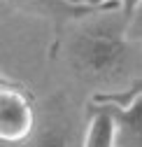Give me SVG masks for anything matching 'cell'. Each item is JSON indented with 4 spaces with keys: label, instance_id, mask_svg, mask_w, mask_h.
<instances>
[{
    "label": "cell",
    "instance_id": "obj_1",
    "mask_svg": "<svg viewBox=\"0 0 142 147\" xmlns=\"http://www.w3.org/2000/svg\"><path fill=\"white\" fill-rule=\"evenodd\" d=\"M128 19L121 9L96 14L68 42V63L88 84L110 86L126 77L131 63Z\"/></svg>",
    "mask_w": 142,
    "mask_h": 147
},
{
    "label": "cell",
    "instance_id": "obj_2",
    "mask_svg": "<svg viewBox=\"0 0 142 147\" xmlns=\"http://www.w3.org/2000/svg\"><path fill=\"white\" fill-rule=\"evenodd\" d=\"M35 131V98L21 84L3 77L0 82V138L23 142Z\"/></svg>",
    "mask_w": 142,
    "mask_h": 147
},
{
    "label": "cell",
    "instance_id": "obj_3",
    "mask_svg": "<svg viewBox=\"0 0 142 147\" xmlns=\"http://www.w3.org/2000/svg\"><path fill=\"white\" fill-rule=\"evenodd\" d=\"M33 147H82L77 145L72 121L65 112V98L56 96L47 103V117L38 128V136L33 140Z\"/></svg>",
    "mask_w": 142,
    "mask_h": 147
},
{
    "label": "cell",
    "instance_id": "obj_4",
    "mask_svg": "<svg viewBox=\"0 0 142 147\" xmlns=\"http://www.w3.org/2000/svg\"><path fill=\"white\" fill-rule=\"evenodd\" d=\"M7 3L26 14L40 16V19H47L51 26H54L56 35L63 30V26L70 19H88V16L102 14V9H88V7H77L70 5L68 0H7Z\"/></svg>",
    "mask_w": 142,
    "mask_h": 147
},
{
    "label": "cell",
    "instance_id": "obj_5",
    "mask_svg": "<svg viewBox=\"0 0 142 147\" xmlns=\"http://www.w3.org/2000/svg\"><path fill=\"white\" fill-rule=\"evenodd\" d=\"M112 112L117 124V147H142V94L128 98L126 103L98 100Z\"/></svg>",
    "mask_w": 142,
    "mask_h": 147
},
{
    "label": "cell",
    "instance_id": "obj_6",
    "mask_svg": "<svg viewBox=\"0 0 142 147\" xmlns=\"http://www.w3.org/2000/svg\"><path fill=\"white\" fill-rule=\"evenodd\" d=\"M82 147H117L114 117L102 103H96L93 98L86 103V131Z\"/></svg>",
    "mask_w": 142,
    "mask_h": 147
},
{
    "label": "cell",
    "instance_id": "obj_7",
    "mask_svg": "<svg viewBox=\"0 0 142 147\" xmlns=\"http://www.w3.org/2000/svg\"><path fill=\"white\" fill-rule=\"evenodd\" d=\"M137 94H142V80L133 82L126 91H121V94H112V91H107V94H96L93 98H98V100H112V103H126L128 98H133Z\"/></svg>",
    "mask_w": 142,
    "mask_h": 147
},
{
    "label": "cell",
    "instance_id": "obj_8",
    "mask_svg": "<svg viewBox=\"0 0 142 147\" xmlns=\"http://www.w3.org/2000/svg\"><path fill=\"white\" fill-rule=\"evenodd\" d=\"M70 5H77V7H88V9H102V12H110V9H121L119 0H68Z\"/></svg>",
    "mask_w": 142,
    "mask_h": 147
},
{
    "label": "cell",
    "instance_id": "obj_9",
    "mask_svg": "<svg viewBox=\"0 0 142 147\" xmlns=\"http://www.w3.org/2000/svg\"><path fill=\"white\" fill-rule=\"evenodd\" d=\"M128 40L135 45V42H142V3L137 5L135 14L131 16L128 21Z\"/></svg>",
    "mask_w": 142,
    "mask_h": 147
},
{
    "label": "cell",
    "instance_id": "obj_10",
    "mask_svg": "<svg viewBox=\"0 0 142 147\" xmlns=\"http://www.w3.org/2000/svg\"><path fill=\"white\" fill-rule=\"evenodd\" d=\"M140 3H142V0H119V5H121V14L131 21V16L135 14V9H137Z\"/></svg>",
    "mask_w": 142,
    "mask_h": 147
}]
</instances>
